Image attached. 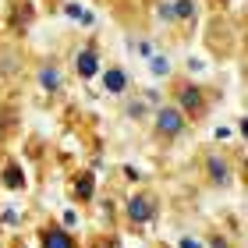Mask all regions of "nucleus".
Instances as JSON below:
<instances>
[{
	"mask_svg": "<svg viewBox=\"0 0 248 248\" xmlns=\"http://www.w3.org/2000/svg\"><path fill=\"white\" fill-rule=\"evenodd\" d=\"M15 248H21V245H15Z\"/></svg>",
	"mask_w": 248,
	"mask_h": 248,
	"instance_id": "20",
	"label": "nucleus"
},
{
	"mask_svg": "<svg viewBox=\"0 0 248 248\" xmlns=\"http://www.w3.org/2000/svg\"><path fill=\"white\" fill-rule=\"evenodd\" d=\"M71 67H75V78H82V82H93V78L99 75V67H103V61H99V46H96V43H85V46L75 53Z\"/></svg>",
	"mask_w": 248,
	"mask_h": 248,
	"instance_id": "6",
	"label": "nucleus"
},
{
	"mask_svg": "<svg viewBox=\"0 0 248 248\" xmlns=\"http://www.w3.org/2000/svg\"><path fill=\"white\" fill-rule=\"evenodd\" d=\"M39 248H78V241H75V234L67 231L64 223L50 220V223L39 227Z\"/></svg>",
	"mask_w": 248,
	"mask_h": 248,
	"instance_id": "7",
	"label": "nucleus"
},
{
	"mask_svg": "<svg viewBox=\"0 0 248 248\" xmlns=\"http://www.w3.org/2000/svg\"><path fill=\"white\" fill-rule=\"evenodd\" d=\"M67 15H71L75 21H85V25H89V21H93V15H89L85 7H78V4H71V7H67Z\"/></svg>",
	"mask_w": 248,
	"mask_h": 248,
	"instance_id": "16",
	"label": "nucleus"
},
{
	"mask_svg": "<svg viewBox=\"0 0 248 248\" xmlns=\"http://www.w3.org/2000/svg\"><path fill=\"white\" fill-rule=\"evenodd\" d=\"M0 185L11 188V191H25V188H29V181H25V167H21L18 160H7L4 170H0Z\"/></svg>",
	"mask_w": 248,
	"mask_h": 248,
	"instance_id": "10",
	"label": "nucleus"
},
{
	"mask_svg": "<svg viewBox=\"0 0 248 248\" xmlns=\"http://www.w3.org/2000/svg\"><path fill=\"white\" fill-rule=\"evenodd\" d=\"M177 248H206V245H202V238H191V234H185V238H177Z\"/></svg>",
	"mask_w": 248,
	"mask_h": 248,
	"instance_id": "17",
	"label": "nucleus"
},
{
	"mask_svg": "<svg viewBox=\"0 0 248 248\" xmlns=\"http://www.w3.org/2000/svg\"><path fill=\"white\" fill-rule=\"evenodd\" d=\"M149 71H153L156 78H170V71H174V67H170V57L153 53V57H149Z\"/></svg>",
	"mask_w": 248,
	"mask_h": 248,
	"instance_id": "14",
	"label": "nucleus"
},
{
	"mask_svg": "<svg viewBox=\"0 0 248 248\" xmlns=\"http://www.w3.org/2000/svg\"><path fill=\"white\" fill-rule=\"evenodd\" d=\"M93 195H96V177L89 174V170L75 174V181H71V199H75V202H93Z\"/></svg>",
	"mask_w": 248,
	"mask_h": 248,
	"instance_id": "11",
	"label": "nucleus"
},
{
	"mask_svg": "<svg viewBox=\"0 0 248 248\" xmlns=\"http://www.w3.org/2000/svg\"><path fill=\"white\" fill-rule=\"evenodd\" d=\"M156 11H160V18L167 21V25H174V15H170V0H163V4H156Z\"/></svg>",
	"mask_w": 248,
	"mask_h": 248,
	"instance_id": "18",
	"label": "nucleus"
},
{
	"mask_svg": "<svg viewBox=\"0 0 248 248\" xmlns=\"http://www.w3.org/2000/svg\"><path fill=\"white\" fill-rule=\"evenodd\" d=\"M46 4H53V0H46Z\"/></svg>",
	"mask_w": 248,
	"mask_h": 248,
	"instance_id": "19",
	"label": "nucleus"
},
{
	"mask_svg": "<svg viewBox=\"0 0 248 248\" xmlns=\"http://www.w3.org/2000/svg\"><path fill=\"white\" fill-rule=\"evenodd\" d=\"M202 245H206V248H234L231 234H223V231H209L206 238H202Z\"/></svg>",
	"mask_w": 248,
	"mask_h": 248,
	"instance_id": "15",
	"label": "nucleus"
},
{
	"mask_svg": "<svg viewBox=\"0 0 248 248\" xmlns=\"http://www.w3.org/2000/svg\"><path fill=\"white\" fill-rule=\"evenodd\" d=\"M170 15H174V25L191 29L199 21V0H170Z\"/></svg>",
	"mask_w": 248,
	"mask_h": 248,
	"instance_id": "9",
	"label": "nucleus"
},
{
	"mask_svg": "<svg viewBox=\"0 0 248 248\" xmlns=\"http://www.w3.org/2000/svg\"><path fill=\"white\" fill-rule=\"evenodd\" d=\"M149 117H153V135H156L160 142H177V139H185L188 128H191V121H188L174 103H160Z\"/></svg>",
	"mask_w": 248,
	"mask_h": 248,
	"instance_id": "4",
	"label": "nucleus"
},
{
	"mask_svg": "<svg viewBox=\"0 0 248 248\" xmlns=\"http://www.w3.org/2000/svg\"><path fill=\"white\" fill-rule=\"evenodd\" d=\"M156 217H160V195H156L153 188L131 191V199L124 202V220H128V227L142 231V227H149Z\"/></svg>",
	"mask_w": 248,
	"mask_h": 248,
	"instance_id": "2",
	"label": "nucleus"
},
{
	"mask_svg": "<svg viewBox=\"0 0 248 248\" xmlns=\"http://www.w3.org/2000/svg\"><path fill=\"white\" fill-rule=\"evenodd\" d=\"M15 32H25L29 25H32V18H36V11H32V4L29 0H15Z\"/></svg>",
	"mask_w": 248,
	"mask_h": 248,
	"instance_id": "13",
	"label": "nucleus"
},
{
	"mask_svg": "<svg viewBox=\"0 0 248 248\" xmlns=\"http://www.w3.org/2000/svg\"><path fill=\"white\" fill-rule=\"evenodd\" d=\"M170 96H174L170 103L181 110L188 121H202L209 114V93L199 82H191V78H177L174 89H170Z\"/></svg>",
	"mask_w": 248,
	"mask_h": 248,
	"instance_id": "1",
	"label": "nucleus"
},
{
	"mask_svg": "<svg viewBox=\"0 0 248 248\" xmlns=\"http://www.w3.org/2000/svg\"><path fill=\"white\" fill-rule=\"evenodd\" d=\"M36 82L46 96H64V71H61L57 61H43L36 67Z\"/></svg>",
	"mask_w": 248,
	"mask_h": 248,
	"instance_id": "8",
	"label": "nucleus"
},
{
	"mask_svg": "<svg viewBox=\"0 0 248 248\" xmlns=\"http://www.w3.org/2000/svg\"><path fill=\"white\" fill-rule=\"evenodd\" d=\"M96 78H99V85H103V93L107 96H117V99H124V96H128V89H131V75L124 71L121 64H103Z\"/></svg>",
	"mask_w": 248,
	"mask_h": 248,
	"instance_id": "5",
	"label": "nucleus"
},
{
	"mask_svg": "<svg viewBox=\"0 0 248 248\" xmlns=\"http://www.w3.org/2000/svg\"><path fill=\"white\" fill-rule=\"evenodd\" d=\"M121 103H124V117L128 121H145L149 117V103H145L142 96H124Z\"/></svg>",
	"mask_w": 248,
	"mask_h": 248,
	"instance_id": "12",
	"label": "nucleus"
},
{
	"mask_svg": "<svg viewBox=\"0 0 248 248\" xmlns=\"http://www.w3.org/2000/svg\"><path fill=\"white\" fill-rule=\"evenodd\" d=\"M202 181H206L209 188H231L234 181H238V170H234V160L223 149H206L202 153Z\"/></svg>",
	"mask_w": 248,
	"mask_h": 248,
	"instance_id": "3",
	"label": "nucleus"
}]
</instances>
